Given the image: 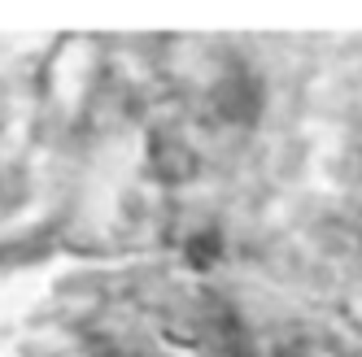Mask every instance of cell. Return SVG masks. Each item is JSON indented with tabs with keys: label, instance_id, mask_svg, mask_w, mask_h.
I'll list each match as a JSON object with an SVG mask.
<instances>
[{
	"label": "cell",
	"instance_id": "obj_1",
	"mask_svg": "<svg viewBox=\"0 0 362 357\" xmlns=\"http://www.w3.org/2000/svg\"><path fill=\"white\" fill-rule=\"evenodd\" d=\"M218 109H223L227 118H236V122L253 118V109H257V92H253V83H245V74H236L231 83L218 87Z\"/></svg>",
	"mask_w": 362,
	"mask_h": 357
},
{
	"label": "cell",
	"instance_id": "obj_2",
	"mask_svg": "<svg viewBox=\"0 0 362 357\" xmlns=\"http://www.w3.org/2000/svg\"><path fill=\"white\" fill-rule=\"evenodd\" d=\"M188 262H192L197 270L214 266V262H218V236H214V231H210V236H205V231L192 236V240H188Z\"/></svg>",
	"mask_w": 362,
	"mask_h": 357
}]
</instances>
